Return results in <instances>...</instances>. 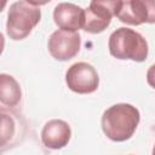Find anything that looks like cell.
<instances>
[{
	"label": "cell",
	"instance_id": "obj_12",
	"mask_svg": "<svg viewBox=\"0 0 155 155\" xmlns=\"http://www.w3.org/2000/svg\"><path fill=\"white\" fill-rule=\"evenodd\" d=\"M147 82L149 84L150 87L155 90V63L150 65V68L147 71Z\"/></svg>",
	"mask_w": 155,
	"mask_h": 155
},
{
	"label": "cell",
	"instance_id": "obj_3",
	"mask_svg": "<svg viewBox=\"0 0 155 155\" xmlns=\"http://www.w3.org/2000/svg\"><path fill=\"white\" fill-rule=\"evenodd\" d=\"M38 2L15 1L10 5L6 21V34L11 40L25 39L41 19V10Z\"/></svg>",
	"mask_w": 155,
	"mask_h": 155
},
{
	"label": "cell",
	"instance_id": "obj_7",
	"mask_svg": "<svg viewBox=\"0 0 155 155\" xmlns=\"http://www.w3.org/2000/svg\"><path fill=\"white\" fill-rule=\"evenodd\" d=\"M81 47V38L78 31H68L58 29L53 31L47 41L50 54L61 62L74 58Z\"/></svg>",
	"mask_w": 155,
	"mask_h": 155
},
{
	"label": "cell",
	"instance_id": "obj_8",
	"mask_svg": "<svg viewBox=\"0 0 155 155\" xmlns=\"http://www.w3.org/2000/svg\"><path fill=\"white\" fill-rule=\"evenodd\" d=\"M53 21L62 30L78 31L84 29L85 10L73 2H59L53 10Z\"/></svg>",
	"mask_w": 155,
	"mask_h": 155
},
{
	"label": "cell",
	"instance_id": "obj_2",
	"mask_svg": "<svg viewBox=\"0 0 155 155\" xmlns=\"http://www.w3.org/2000/svg\"><path fill=\"white\" fill-rule=\"evenodd\" d=\"M109 52L117 59H130L133 62H144L148 57V42L144 36L126 27L114 30L108 41Z\"/></svg>",
	"mask_w": 155,
	"mask_h": 155
},
{
	"label": "cell",
	"instance_id": "obj_9",
	"mask_svg": "<svg viewBox=\"0 0 155 155\" xmlns=\"http://www.w3.org/2000/svg\"><path fill=\"white\" fill-rule=\"evenodd\" d=\"M71 137V128L68 122L61 119L47 121L40 133L42 144L52 150H58L68 145Z\"/></svg>",
	"mask_w": 155,
	"mask_h": 155
},
{
	"label": "cell",
	"instance_id": "obj_6",
	"mask_svg": "<svg viewBox=\"0 0 155 155\" xmlns=\"http://www.w3.org/2000/svg\"><path fill=\"white\" fill-rule=\"evenodd\" d=\"M120 22L128 25L155 23V0H126L121 1L116 12Z\"/></svg>",
	"mask_w": 155,
	"mask_h": 155
},
{
	"label": "cell",
	"instance_id": "obj_11",
	"mask_svg": "<svg viewBox=\"0 0 155 155\" xmlns=\"http://www.w3.org/2000/svg\"><path fill=\"white\" fill-rule=\"evenodd\" d=\"M1 142L2 148L5 149V145L7 144V138H12L16 131V122L11 115L5 114V110H1Z\"/></svg>",
	"mask_w": 155,
	"mask_h": 155
},
{
	"label": "cell",
	"instance_id": "obj_13",
	"mask_svg": "<svg viewBox=\"0 0 155 155\" xmlns=\"http://www.w3.org/2000/svg\"><path fill=\"white\" fill-rule=\"evenodd\" d=\"M151 155H155V144H154V147H153V151H151Z\"/></svg>",
	"mask_w": 155,
	"mask_h": 155
},
{
	"label": "cell",
	"instance_id": "obj_4",
	"mask_svg": "<svg viewBox=\"0 0 155 155\" xmlns=\"http://www.w3.org/2000/svg\"><path fill=\"white\" fill-rule=\"evenodd\" d=\"M120 0H93L85 8L84 30L91 34L104 31L120 7Z\"/></svg>",
	"mask_w": 155,
	"mask_h": 155
},
{
	"label": "cell",
	"instance_id": "obj_1",
	"mask_svg": "<svg viewBox=\"0 0 155 155\" xmlns=\"http://www.w3.org/2000/svg\"><path fill=\"white\" fill-rule=\"evenodd\" d=\"M140 121L139 110L128 103H117L104 110L101 120L103 133L113 142L128 140Z\"/></svg>",
	"mask_w": 155,
	"mask_h": 155
},
{
	"label": "cell",
	"instance_id": "obj_10",
	"mask_svg": "<svg viewBox=\"0 0 155 155\" xmlns=\"http://www.w3.org/2000/svg\"><path fill=\"white\" fill-rule=\"evenodd\" d=\"M22 98L21 86L17 80L8 74L0 75V101L5 107H16Z\"/></svg>",
	"mask_w": 155,
	"mask_h": 155
},
{
	"label": "cell",
	"instance_id": "obj_5",
	"mask_svg": "<svg viewBox=\"0 0 155 155\" xmlns=\"http://www.w3.org/2000/svg\"><path fill=\"white\" fill-rule=\"evenodd\" d=\"M65 82L70 91L79 94H90L97 91L99 76L93 65L86 62H78L68 68Z\"/></svg>",
	"mask_w": 155,
	"mask_h": 155
}]
</instances>
